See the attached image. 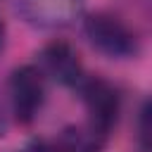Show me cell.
<instances>
[{
    "label": "cell",
    "mask_w": 152,
    "mask_h": 152,
    "mask_svg": "<svg viewBox=\"0 0 152 152\" xmlns=\"http://www.w3.org/2000/svg\"><path fill=\"white\" fill-rule=\"evenodd\" d=\"M78 90H81V100H83V107H86V114H88L86 124L93 126L97 133L109 138L112 128L116 126L119 112H121L119 90L100 76H88L81 83Z\"/></svg>",
    "instance_id": "cell-3"
},
{
    "label": "cell",
    "mask_w": 152,
    "mask_h": 152,
    "mask_svg": "<svg viewBox=\"0 0 152 152\" xmlns=\"http://www.w3.org/2000/svg\"><path fill=\"white\" fill-rule=\"evenodd\" d=\"M38 66L48 78L66 88H81V83L88 78L76 48L66 40L48 43L38 55Z\"/></svg>",
    "instance_id": "cell-4"
},
{
    "label": "cell",
    "mask_w": 152,
    "mask_h": 152,
    "mask_svg": "<svg viewBox=\"0 0 152 152\" xmlns=\"http://www.w3.org/2000/svg\"><path fill=\"white\" fill-rule=\"evenodd\" d=\"M5 128H7V116H5V112H2V104H0V138L5 135Z\"/></svg>",
    "instance_id": "cell-7"
},
{
    "label": "cell",
    "mask_w": 152,
    "mask_h": 152,
    "mask_svg": "<svg viewBox=\"0 0 152 152\" xmlns=\"http://www.w3.org/2000/svg\"><path fill=\"white\" fill-rule=\"evenodd\" d=\"M88 43L112 59H128L138 55V38L133 28L112 12H93L83 19Z\"/></svg>",
    "instance_id": "cell-1"
},
{
    "label": "cell",
    "mask_w": 152,
    "mask_h": 152,
    "mask_svg": "<svg viewBox=\"0 0 152 152\" xmlns=\"http://www.w3.org/2000/svg\"><path fill=\"white\" fill-rule=\"evenodd\" d=\"M86 0H17L21 19L36 28H62L83 14Z\"/></svg>",
    "instance_id": "cell-5"
},
{
    "label": "cell",
    "mask_w": 152,
    "mask_h": 152,
    "mask_svg": "<svg viewBox=\"0 0 152 152\" xmlns=\"http://www.w3.org/2000/svg\"><path fill=\"white\" fill-rule=\"evenodd\" d=\"M45 102V74L38 64H21L10 74V107L19 124L28 126Z\"/></svg>",
    "instance_id": "cell-2"
},
{
    "label": "cell",
    "mask_w": 152,
    "mask_h": 152,
    "mask_svg": "<svg viewBox=\"0 0 152 152\" xmlns=\"http://www.w3.org/2000/svg\"><path fill=\"white\" fill-rule=\"evenodd\" d=\"M2 48H5V21L0 17V52H2Z\"/></svg>",
    "instance_id": "cell-8"
},
{
    "label": "cell",
    "mask_w": 152,
    "mask_h": 152,
    "mask_svg": "<svg viewBox=\"0 0 152 152\" xmlns=\"http://www.w3.org/2000/svg\"><path fill=\"white\" fill-rule=\"evenodd\" d=\"M138 145L142 152H152V97H147L138 112Z\"/></svg>",
    "instance_id": "cell-6"
}]
</instances>
